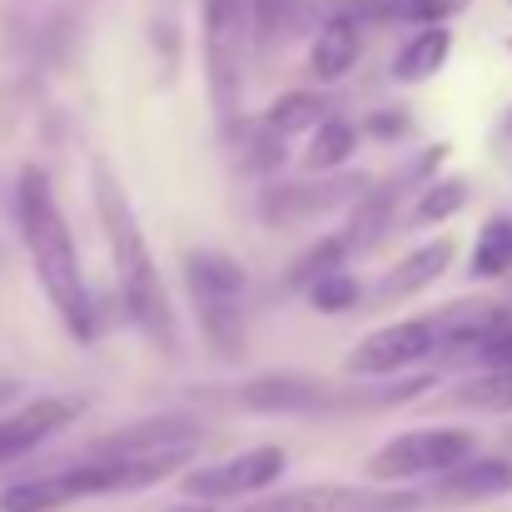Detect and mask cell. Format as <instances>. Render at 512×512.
I'll use <instances>...</instances> for the list:
<instances>
[{
	"instance_id": "cell-20",
	"label": "cell",
	"mask_w": 512,
	"mask_h": 512,
	"mask_svg": "<svg viewBox=\"0 0 512 512\" xmlns=\"http://www.w3.org/2000/svg\"><path fill=\"white\" fill-rule=\"evenodd\" d=\"M448 50H453V35H448L443 25L413 30V35L403 40V50L393 55V80H398V85H423V80H433V75L443 70Z\"/></svg>"
},
{
	"instance_id": "cell-22",
	"label": "cell",
	"mask_w": 512,
	"mask_h": 512,
	"mask_svg": "<svg viewBox=\"0 0 512 512\" xmlns=\"http://www.w3.org/2000/svg\"><path fill=\"white\" fill-rule=\"evenodd\" d=\"M329 110H334V105H329L319 90H289V95H279V100L264 110V130H274L279 140H289V135L314 130Z\"/></svg>"
},
{
	"instance_id": "cell-28",
	"label": "cell",
	"mask_w": 512,
	"mask_h": 512,
	"mask_svg": "<svg viewBox=\"0 0 512 512\" xmlns=\"http://www.w3.org/2000/svg\"><path fill=\"white\" fill-rule=\"evenodd\" d=\"M284 25H289V0H249V40L259 55L279 45Z\"/></svg>"
},
{
	"instance_id": "cell-2",
	"label": "cell",
	"mask_w": 512,
	"mask_h": 512,
	"mask_svg": "<svg viewBox=\"0 0 512 512\" xmlns=\"http://www.w3.org/2000/svg\"><path fill=\"white\" fill-rule=\"evenodd\" d=\"M15 229L20 244L30 254V269L50 299V309L60 314V324L80 343H90L100 334V309L90 299V284L80 274V254H75V234L55 204L50 174L40 165H25L15 174Z\"/></svg>"
},
{
	"instance_id": "cell-34",
	"label": "cell",
	"mask_w": 512,
	"mask_h": 512,
	"mask_svg": "<svg viewBox=\"0 0 512 512\" xmlns=\"http://www.w3.org/2000/svg\"><path fill=\"white\" fill-rule=\"evenodd\" d=\"M508 50H512V45H508Z\"/></svg>"
},
{
	"instance_id": "cell-15",
	"label": "cell",
	"mask_w": 512,
	"mask_h": 512,
	"mask_svg": "<svg viewBox=\"0 0 512 512\" xmlns=\"http://www.w3.org/2000/svg\"><path fill=\"white\" fill-rule=\"evenodd\" d=\"M508 319H512V309L488 304V299H458V304H443L438 314H428L438 353H443V348H468V353H473L488 334H498Z\"/></svg>"
},
{
	"instance_id": "cell-23",
	"label": "cell",
	"mask_w": 512,
	"mask_h": 512,
	"mask_svg": "<svg viewBox=\"0 0 512 512\" xmlns=\"http://www.w3.org/2000/svg\"><path fill=\"white\" fill-rule=\"evenodd\" d=\"M508 269H512V214H493V219L478 229L468 274H473V279H503Z\"/></svg>"
},
{
	"instance_id": "cell-9",
	"label": "cell",
	"mask_w": 512,
	"mask_h": 512,
	"mask_svg": "<svg viewBox=\"0 0 512 512\" xmlns=\"http://www.w3.org/2000/svg\"><path fill=\"white\" fill-rule=\"evenodd\" d=\"M428 503L423 488H388V483H309L274 493L239 512H418Z\"/></svg>"
},
{
	"instance_id": "cell-11",
	"label": "cell",
	"mask_w": 512,
	"mask_h": 512,
	"mask_svg": "<svg viewBox=\"0 0 512 512\" xmlns=\"http://www.w3.org/2000/svg\"><path fill=\"white\" fill-rule=\"evenodd\" d=\"M373 174H329V179H299V184H264L259 194V219L269 229H294L309 219H324L334 209H348Z\"/></svg>"
},
{
	"instance_id": "cell-24",
	"label": "cell",
	"mask_w": 512,
	"mask_h": 512,
	"mask_svg": "<svg viewBox=\"0 0 512 512\" xmlns=\"http://www.w3.org/2000/svg\"><path fill=\"white\" fill-rule=\"evenodd\" d=\"M453 403L458 408H473V413H512V363L483 368L478 378H468L453 393Z\"/></svg>"
},
{
	"instance_id": "cell-14",
	"label": "cell",
	"mask_w": 512,
	"mask_h": 512,
	"mask_svg": "<svg viewBox=\"0 0 512 512\" xmlns=\"http://www.w3.org/2000/svg\"><path fill=\"white\" fill-rule=\"evenodd\" d=\"M503 493H512V458H463L448 473H438L433 488H423V498L438 503H483Z\"/></svg>"
},
{
	"instance_id": "cell-25",
	"label": "cell",
	"mask_w": 512,
	"mask_h": 512,
	"mask_svg": "<svg viewBox=\"0 0 512 512\" xmlns=\"http://www.w3.org/2000/svg\"><path fill=\"white\" fill-rule=\"evenodd\" d=\"M468 204V179H428L418 189V204H413V224H448L453 214H463Z\"/></svg>"
},
{
	"instance_id": "cell-3",
	"label": "cell",
	"mask_w": 512,
	"mask_h": 512,
	"mask_svg": "<svg viewBox=\"0 0 512 512\" xmlns=\"http://www.w3.org/2000/svg\"><path fill=\"white\" fill-rule=\"evenodd\" d=\"M428 388V378H403L393 388H353L319 373H259L234 383L224 398L244 413H274V418H339V413H368V408H393L408 403Z\"/></svg>"
},
{
	"instance_id": "cell-8",
	"label": "cell",
	"mask_w": 512,
	"mask_h": 512,
	"mask_svg": "<svg viewBox=\"0 0 512 512\" xmlns=\"http://www.w3.org/2000/svg\"><path fill=\"white\" fill-rule=\"evenodd\" d=\"M284 468H289V453L279 443H259V448L234 453V458H219V463H204V468H184L179 473V493L194 498V503H234V498H254L269 483H279Z\"/></svg>"
},
{
	"instance_id": "cell-33",
	"label": "cell",
	"mask_w": 512,
	"mask_h": 512,
	"mask_svg": "<svg viewBox=\"0 0 512 512\" xmlns=\"http://www.w3.org/2000/svg\"><path fill=\"white\" fill-rule=\"evenodd\" d=\"M508 130H512V110H508Z\"/></svg>"
},
{
	"instance_id": "cell-12",
	"label": "cell",
	"mask_w": 512,
	"mask_h": 512,
	"mask_svg": "<svg viewBox=\"0 0 512 512\" xmlns=\"http://www.w3.org/2000/svg\"><path fill=\"white\" fill-rule=\"evenodd\" d=\"M204 443V428L194 418H174V413H160V418H145V423H130V428H115L95 443L100 458H155V453H199Z\"/></svg>"
},
{
	"instance_id": "cell-29",
	"label": "cell",
	"mask_w": 512,
	"mask_h": 512,
	"mask_svg": "<svg viewBox=\"0 0 512 512\" xmlns=\"http://www.w3.org/2000/svg\"><path fill=\"white\" fill-rule=\"evenodd\" d=\"M244 165H249L254 174L279 170V165H284V140H279L274 130H264V125H259V130L244 140Z\"/></svg>"
},
{
	"instance_id": "cell-16",
	"label": "cell",
	"mask_w": 512,
	"mask_h": 512,
	"mask_svg": "<svg viewBox=\"0 0 512 512\" xmlns=\"http://www.w3.org/2000/svg\"><path fill=\"white\" fill-rule=\"evenodd\" d=\"M453 254H458V244H453L448 234H443V239H428L423 249L403 254V259L378 279V299H383V304H398V299L423 294L428 284H438V279L453 269Z\"/></svg>"
},
{
	"instance_id": "cell-30",
	"label": "cell",
	"mask_w": 512,
	"mask_h": 512,
	"mask_svg": "<svg viewBox=\"0 0 512 512\" xmlns=\"http://www.w3.org/2000/svg\"><path fill=\"white\" fill-rule=\"evenodd\" d=\"M363 135L393 145V140H408V135H413V120H408L403 110H373V115L363 120Z\"/></svg>"
},
{
	"instance_id": "cell-19",
	"label": "cell",
	"mask_w": 512,
	"mask_h": 512,
	"mask_svg": "<svg viewBox=\"0 0 512 512\" xmlns=\"http://www.w3.org/2000/svg\"><path fill=\"white\" fill-rule=\"evenodd\" d=\"M184 284L189 294H214V299H239L249 289V274L234 254L224 249H189L184 254Z\"/></svg>"
},
{
	"instance_id": "cell-31",
	"label": "cell",
	"mask_w": 512,
	"mask_h": 512,
	"mask_svg": "<svg viewBox=\"0 0 512 512\" xmlns=\"http://www.w3.org/2000/svg\"><path fill=\"white\" fill-rule=\"evenodd\" d=\"M165 512H214V508H209V503H194V498H189V503H179V508H165Z\"/></svg>"
},
{
	"instance_id": "cell-21",
	"label": "cell",
	"mask_w": 512,
	"mask_h": 512,
	"mask_svg": "<svg viewBox=\"0 0 512 512\" xmlns=\"http://www.w3.org/2000/svg\"><path fill=\"white\" fill-rule=\"evenodd\" d=\"M358 150V130L343 120V115H324L314 130H309V150H304V170L309 174H334L353 160Z\"/></svg>"
},
{
	"instance_id": "cell-10",
	"label": "cell",
	"mask_w": 512,
	"mask_h": 512,
	"mask_svg": "<svg viewBox=\"0 0 512 512\" xmlns=\"http://www.w3.org/2000/svg\"><path fill=\"white\" fill-rule=\"evenodd\" d=\"M433 353H438V339H433L428 319H398V324H383V329H373L353 343L348 358H343V373L383 383V378H398L408 368H423Z\"/></svg>"
},
{
	"instance_id": "cell-1",
	"label": "cell",
	"mask_w": 512,
	"mask_h": 512,
	"mask_svg": "<svg viewBox=\"0 0 512 512\" xmlns=\"http://www.w3.org/2000/svg\"><path fill=\"white\" fill-rule=\"evenodd\" d=\"M90 189H95V214H100V229H105V244H110V264H115V289H120V309L125 319L155 343L160 353H174L179 343V319H174L170 289L155 269V254L145 244V229L130 209V194L120 184L115 165L105 155L90 160Z\"/></svg>"
},
{
	"instance_id": "cell-13",
	"label": "cell",
	"mask_w": 512,
	"mask_h": 512,
	"mask_svg": "<svg viewBox=\"0 0 512 512\" xmlns=\"http://www.w3.org/2000/svg\"><path fill=\"white\" fill-rule=\"evenodd\" d=\"M80 398H30L25 408L0 418V468L20 463L25 453H35L45 438H55L60 428H70L80 418Z\"/></svg>"
},
{
	"instance_id": "cell-5",
	"label": "cell",
	"mask_w": 512,
	"mask_h": 512,
	"mask_svg": "<svg viewBox=\"0 0 512 512\" xmlns=\"http://www.w3.org/2000/svg\"><path fill=\"white\" fill-rule=\"evenodd\" d=\"M244 40H249V0H204V80H209L214 120L224 130L239 120Z\"/></svg>"
},
{
	"instance_id": "cell-17",
	"label": "cell",
	"mask_w": 512,
	"mask_h": 512,
	"mask_svg": "<svg viewBox=\"0 0 512 512\" xmlns=\"http://www.w3.org/2000/svg\"><path fill=\"white\" fill-rule=\"evenodd\" d=\"M189 304H194V324H199V334L209 343V353L214 358H244V309H239V299H214V294H189Z\"/></svg>"
},
{
	"instance_id": "cell-18",
	"label": "cell",
	"mask_w": 512,
	"mask_h": 512,
	"mask_svg": "<svg viewBox=\"0 0 512 512\" xmlns=\"http://www.w3.org/2000/svg\"><path fill=\"white\" fill-rule=\"evenodd\" d=\"M358 50H363V35H358V25H353L348 15L324 20L319 35H314V45H309V70H314V80H324V85L343 80V75L358 65Z\"/></svg>"
},
{
	"instance_id": "cell-4",
	"label": "cell",
	"mask_w": 512,
	"mask_h": 512,
	"mask_svg": "<svg viewBox=\"0 0 512 512\" xmlns=\"http://www.w3.org/2000/svg\"><path fill=\"white\" fill-rule=\"evenodd\" d=\"M189 468V453H155V458H95L55 473L20 478L0 488V512H60L80 498H105V493H140Z\"/></svg>"
},
{
	"instance_id": "cell-7",
	"label": "cell",
	"mask_w": 512,
	"mask_h": 512,
	"mask_svg": "<svg viewBox=\"0 0 512 512\" xmlns=\"http://www.w3.org/2000/svg\"><path fill=\"white\" fill-rule=\"evenodd\" d=\"M473 448H478L473 428H413V433H398L393 443H383L368 458V478L388 483V488L413 483V478H438L453 463L473 458Z\"/></svg>"
},
{
	"instance_id": "cell-32",
	"label": "cell",
	"mask_w": 512,
	"mask_h": 512,
	"mask_svg": "<svg viewBox=\"0 0 512 512\" xmlns=\"http://www.w3.org/2000/svg\"><path fill=\"white\" fill-rule=\"evenodd\" d=\"M15 398V383H0V403H10Z\"/></svg>"
},
{
	"instance_id": "cell-26",
	"label": "cell",
	"mask_w": 512,
	"mask_h": 512,
	"mask_svg": "<svg viewBox=\"0 0 512 512\" xmlns=\"http://www.w3.org/2000/svg\"><path fill=\"white\" fill-rule=\"evenodd\" d=\"M348 264V244H343V234H324V239H314L294 264H289V284L294 289H309L314 279H324V274H334Z\"/></svg>"
},
{
	"instance_id": "cell-27",
	"label": "cell",
	"mask_w": 512,
	"mask_h": 512,
	"mask_svg": "<svg viewBox=\"0 0 512 512\" xmlns=\"http://www.w3.org/2000/svg\"><path fill=\"white\" fill-rule=\"evenodd\" d=\"M304 294H309L314 314H348V309H358V299H363V284H358L348 269H334V274L314 279Z\"/></svg>"
},
{
	"instance_id": "cell-6",
	"label": "cell",
	"mask_w": 512,
	"mask_h": 512,
	"mask_svg": "<svg viewBox=\"0 0 512 512\" xmlns=\"http://www.w3.org/2000/svg\"><path fill=\"white\" fill-rule=\"evenodd\" d=\"M443 160H448V145H428V155H413L408 165H398L388 179H368V189L353 199V219H348V229H343L348 254L373 249V244L393 229L398 204H403L408 194H418L433 174L443 170Z\"/></svg>"
}]
</instances>
